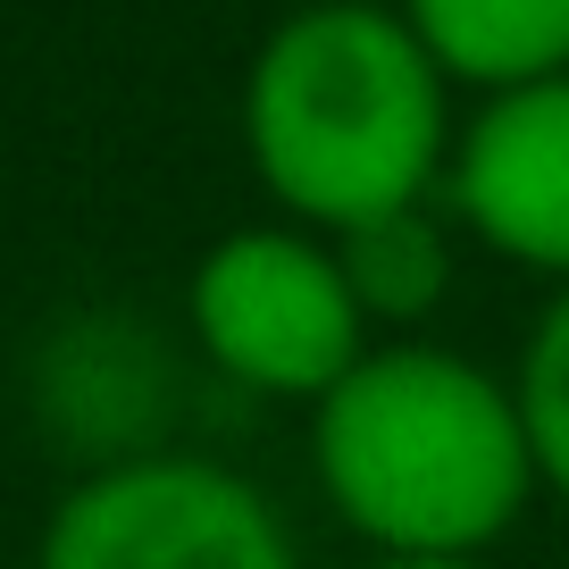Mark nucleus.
I'll use <instances>...</instances> for the list:
<instances>
[{
	"mask_svg": "<svg viewBox=\"0 0 569 569\" xmlns=\"http://www.w3.org/2000/svg\"><path fill=\"white\" fill-rule=\"evenodd\" d=\"M310 461L377 561H495L536 502L511 377L436 336L369 343L310 402Z\"/></svg>",
	"mask_w": 569,
	"mask_h": 569,
	"instance_id": "nucleus-1",
	"label": "nucleus"
},
{
	"mask_svg": "<svg viewBox=\"0 0 569 569\" xmlns=\"http://www.w3.org/2000/svg\"><path fill=\"white\" fill-rule=\"evenodd\" d=\"M243 151L310 234L410 210L452 160L445 68L377 0H310L251 51Z\"/></svg>",
	"mask_w": 569,
	"mask_h": 569,
	"instance_id": "nucleus-2",
	"label": "nucleus"
},
{
	"mask_svg": "<svg viewBox=\"0 0 569 569\" xmlns=\"http://www.w3.org/2000/svg\"><path fill=\"white\" fill-rule=\"evenodd\" d=\"M184 327L193 352L260 402H319L369 352V319L336 268V243L293 218L218 234L184 284Z\"/></svg>",
	"mask_w": 569,
	"mask_h": 569,
	"instance_id": "nucleus-3",
	"label": "nucleus"
},
{
	"mask_svg": "<svg viewBox=\"0 0 569 569\" xmlns=\"http://www.w3.org/2000/svg\"><path fill=\"white\" fill-rule=\"evenodd\" d=\"M34 569H302V545L268 486L160 445L84 469L42 519Z\"/></svg>",
	"mask_w": 569,
	"mask_h": 569,
	"instance_id": "nucleus-4",
	"label": "nucleus"
},
{
	"mask_svg": "<svg viewBox=\"0 0 569 569\" xmlns=\"http://www.w3.org/2000/svg\"><path fill=\"white\" fill-rule=\"evenodd\" d=\"M452 210L495 260L569 284V76L486 92L452 142Z\"/></svg>",
	"mask_w": 569,
	"mask_h": 569,
	"instance_id": "nucleus-5",
	"label": "nucleus"
},
{
	"mask_svg": "<svg viewBox=\"0 0 569 569\" xmlns=\"http://www.w3.org/2000/svg\"><path fill=\"white\" fill-rule=\"evenodd\" d=\"M151 402H160V343L134 336V319H76L42 352V410L59 419V436L92 452V469L160 452Z\"/></svg>",
	"mask_w": 569,
	"mask_h": 569,
	"instance_id": "nucleus-6",
	"label": "nucleus"
},
{
	"mask_svg": "<svg viewBox=\"0 0 569 569\" xmlns=\"http://www.w3.org/2000/svg\"><path fill=\"white\" fill-rule=\"evenodd\" d=\"M402 26L427 42L445 84L511 92L569 76V0H402Z\"/></svg>",
	"mask_w": 569,
	"mask_h": 569,
	"instance_id": "nucleus-7",
	"label": "nucleus"
},
{
	"mask_svg": "<svg viewBox=\"0 0 569 569\" xmlns=\"http://www.w3.org/2000/svg\"><path fill=\"white\" fill-rule=\"evenodd\" d=\"M327 243H336V268H343V284H352L360 319L386 327V343L419 336V327L452 302L461 260H452V234H445V218L427 210V201L386 210V218H360V227L327 234Z\"/></svg>",
	"mask_w": 569,
	"mask_h": 569,
	"instance_id": "nucleus-8",
	"label": "nucleus"
},
{
	"mask_svg": "<svg viewBox=\"0 0 569 569\" xmlns=\"http://www.w3.org/2000/svg\"><path fill=\"white\" fill-rule=\"evenodd\" d=\"M511 393H519V427H528V452H536V486L569 502V284H552V302L536 310Z\"/></svg>",
	"mask_w": 569,
	"mask_h": 569,
	"instance_id": "nucleus-9",
	"label": "nucleus"
},
{
	"mask_svg": "<svg viewBox=\"0 0 569 569\" xmlns=\"http://www.w3.org/2000/svg\"><path fill=\"white\" fill-rule=\"evenodd\" d=\"M369 569H495V561H369Z\"/></svg>",
	"mask_w": 569,
	"mask_h": 569,
	"instance_id": "nucleus-10",
	"label": "nucleus"
}]
</instances>
